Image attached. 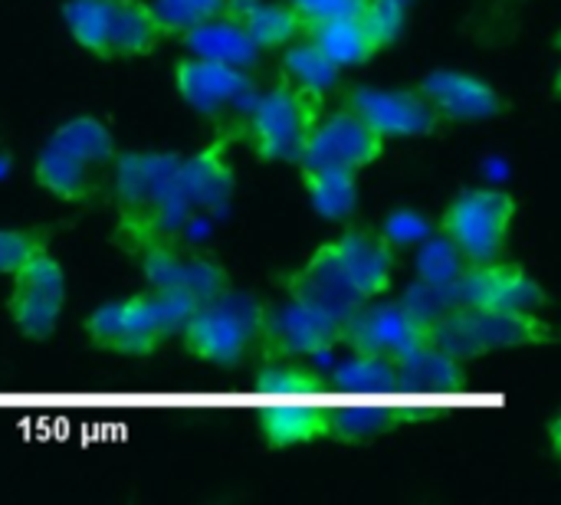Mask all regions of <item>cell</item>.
I'll return each instance as SVG.
<instances>
[{"mask_svg":"<svg viewBox=\"0 0 561 505\" xmlns=\"http://www.w3.org/2000/svg\"><path fill=\"white\" fill-rule=\"evenodd\" d=\"M181 154L164 151H128L115 158V204H118V240L122 246L145 253L174 237L194 220L178 187Z\"/></svg>","mask_w":561,"mask_h":505,"instance_id":"6da1fadb","label":"cell"},{"mask_svg":"<svg viewBox=\"0 0 561 505\" xmlns=\"http://www.w3.org/2000/svg\"><path fill=\"white\" fill-rule=\"evenodd\" d=\"M115 138L112 131L92 118L79 115L62 122L33 161L36 184L66 204L92 200L102 191L105 174L115 164Z\"/></svg>","mask_w":561,"mask_h":505,"instance_id":"7a4b0ae2","label":"cell"},{"mask_svg":"<svg viewBox=\"0 0 561 505\" xmlns=\"http://www.w3.org/2000/svg\"><path fill=\"white\" fill-rule=\"evenodd\" d=\"M325 99L293 85L286 76L276 79L266 92H256L247 112V138L260 161L299 164L309 131L322 118Z\"/></svg>","mask_w":561,"mask_h":505,"instance_id":"3957f363","label":"cell"},{"mask_svg":"<svg viewBox=\"0 0 561 505\" xmlns=\"http://www.w3.org/2000/svg\"><path fill=\"white\" fill-rule=\"evenodd\" d=\"M556 332L529 309L486 312V309H450L431 322V345L454 361H473L503 348L546 345Z\"/></svg>","mask_w":561,"mask_h":505,"instance_id":"277c9868","label":"cell"},{"mask_svg":"<svg viewBox=\"0 0 561 505\" xmlns=\"http://www.w3.org/2000/svg\"><path fill=\"white\" fill-rule=\"evenodd\" d=\"M263 315H266L263 302L230 289L227 296L194 309V315L181 329L184 348L207 365L237 368L253 352H260Z\"/></svg>","mask_w":561,"mask_h":505,"instance_id":"5b68a950","label":"cell"},{"mask_svg":"<svg viewBox=\"0 0 561 505\" xmlns=\"http://www.w3.org/2000/svg\"><path fill=\"white\" fill-rule=\"evenodd\" d=\"M516 220V197L500 187H470L454 197L440 217V233L467 263L496 260Z\"/></svg>","mask_w":561,"mask_h":505,"instance_id":"8992f818","label":"cell"},{"mask_svg":"<svg viewBox=\"0 0 561 505\" xmlns=\"http://www.w3.org/2000/svg\"><path fill=\"white\" fill-rule=\"evenodd\" d=\"M85 335L95 348L125 355V358H148L158 352L164 338H171L151 289L141 296L99 306L85 319Z\"/></svg>","mask_w":561,"mask_h":505,"instance_id":"52a82bcc","label":"cell"},{"mask_svg":"<svg viewBox=\"0 0 561 505\" xmlns=\"http://www.w3.org/2000/svg\"><path fill=\"white\" fill-rule=\"evenodd\" d=\"M62 306H66V273L59 260L49 250H43L23 269L13 273L7 312L23 338L46 342L59 325Z\"/></svg>","mask_w":561,"mask_h":505,"instance_id":"ba28073f","label":"cell"},{"mask_svg":"<svg viewBox=\"0 0 561 505\" xmlns=\"http://www.w3.org/2000/svg\"><path fill=\"white\" fill-rule=\"evenodd\" d=\"M174 85L194 112L214 122L247 118L256 99V82L247 76V69L201 59V56L181 59L174 66Z\"/></svg>","mask_w":561,"mask_h":505,"instance_id":"9c48e42d","label":"cell"},{"mask_svg":"<svg viewBox=\"0 0 561 505\" xmlns=\"http://www.w3.org/2000/svg\"><path fill=\"white\" fill-rule=\"evenodd\" d=\"M431 342V325L408 309L404 302L391 306H362L342 332V345H348L358 358L394 361Z\"/></svg>","mask_w":561,"mask_h":505,"instance_id":"30bf717a","label":"cell"},{"mask_svg":"<svg viewBox=\"0 0 561 505\" xmlns=\"http://www.w3.org/2000/svg\"><path fill=\"white\" fill-rule=\"evenodd\" d=\"M450 296L457 309H486V312H513L529 309L536 312L546 306L542 286L519 266V263H470L450 283Z\"/></svg>","mask_w":561,"mask_h":505,"instance_id":"8fae6325","label":"cell"},{"mask_svg":"<svg viewBox=\"0 0 561 505\" xmlns=\"http://www.w3.org/2000/svg\"><path fill=\"white\" fill-rule=\"evenodd\" d=\"M286 292L293 302L306 306V309H316V312H325L339 322H348L362 306V292L355 289L342 256H339V246L335 240L322 243L289 279H286Z\"/></svg>","mask_w":561,"mask_h":505,"instance_id":"7c38bea8","label":"cell"},{"mask_svg":"<svg viewBox=\"0 0 561 505\" xmlns=\"http://www.w3.org/2000/svg\"><path fill=\"white\" fill-rule=\"evenodd\" d=\"M345 108L388 138H421L444 125L437 108L417 89H371L358 85L345 95Z\"/></svg>","mask_w":561,"mask_h":505,"instance_id":"4fadbf2b","label":"cell"},{"mask_svg":"<svg viewBox=\"0 0 561 505\" xmlns=\"http://www.w3.org/2000/svg\"><path fill=\"white\" fill-rule=\"evenodd\" d=\"M141 269L148 279V289H178L191 296L197 306L214 302L233 289L230 273L204 256V253H184L174 243H158L141 253Z\"/></svg>","mask_w":561,"mask_h":505,"instance_id":"5bb4252c","label":"cell"},{"mask_svg":"<svg viewBox=\"0 0 561 505\" xmlns=\"http://www.w3.org/2000/svg\"><path fill=\"white\" fill-rule=\"evenodd\" d=\"M381 154H385V138L371 125H365L355 112L342 108L316 122L299 164H329L358 174L362 168L375 164Z\"/></svg>","mask_w":561,"mask_h":505,"instance_id":"9a60e30c","label":"cell"},{"mask_svg":"<svg viewBox=\"0 0 561 505\" xmlns=\"http://www.w3.org/2000/svg\"><path fill=\"white\" fill-rule=\"evenodd\" d=\"M342 332L345 322L306 309L299 302L270 309L263 315V345L270 355H286V358H299V355H325L335 345H342Z\"/></svg>","mask_w":561,"mask_h":505,"instance_id":"2e32d148","label":"cell"},{"mask_svg":"<svg viewBox=\"0 0 561 505\" xmlns=\"http://www.w3.org/2000/svg\"><path fill=\"white\" fill-rule=\"evenodd\" d=\"M417 92L437 108L444 122H490L506 112V95L480 76L457 69H434Z\"/></svg>","mask_w":561,"mask_h":505,"instance_id":"e0dca14e","label":"cell"},{"mask_svg":"<svg viewBox=\"0 0 561 505\" xmlns=\"http://www.w3.org/2000/svg\"><path fill=\"white\" fill-rule=\"evenodd\" d=\"M227 148H230V135H220L217 141H210L201 151L178 161V187H181V197H184L191 217L227 210L233 187H237Z\"/></svg>","mask_w":561,"mask_h":505,"instance_id":"ac0fdd59","label":"cell"},{"mask_svg":"<svg viewBox=\"0 0 561 505\" xmlns=\"http://www.w3.org/2000/svg\"><path fill=\"white\" fill-rule=\"evenodd\" d=\"M184 49L191 56H201V59H214V62H227V66H237V69H253L256 59H260V46L250 39V33L227 20L224 13L210 16V20H201L194 26H187L184 33H178Z\"/></svg>","mask_w":561,"mask_h":505,"instance_id":"d6986e66","label":"cell"},{"mask_svg":"<svg viewBox=\"0 0 561 505\" xmlns=\"http://www.w3.org/2000/svg\"><path fill=\"white\" fill-rule=\"evenodd\" d=\"M227 20L240 23L260 49H276L306 33V20L289 3L276 0H224Z\"/></svg>","mask_w":561,"mask_h":505,"instance_id":"ffe728a7","label":"cell"},{"mask_svg":"<svg viewBox=\"0 0 561 505\" xmlns=\"http://www.w3.org/2000/svg\"><path fill=\"white\" fill-rule=\"evenodd\" d=\"M306 39H312L339 69L348 66H362L368 62L375 53H381L368 33V26L362 23V16H332V20H316L306 23Z\"/></svg>","mask_w":561,"mask_h":505,"instance_id":"44dd1931","label":"cell"},{"mask_svg":"<svg viewBox=\"0 0 561 505\" xmlns=\"http://www.w3.org/2000/svg\"><path fill=\"white\" fill-rule=\"evenodd\" d=\"M299 181L325 220H345L352 217L358 204V177L348 168H329V164H299Z\"/></svg>","mask_w":561,"mask_h":505,"instance_id":"7402d4cb","label":"cell"},{"mask_svg":"<svg viewBox=\"0 0 561 505\" xmlns=\"http://www.w3.org/2000/svg\"><path fill=\"white\" fill-rule=\"evenodd\" d=\"M164 36L168 33L148 0H115V33H112L115 59L151 56Z\"/></svg>","mask_w":561,"mask_h":505,"instance_id":"603a6c76","label":"cell"},{"mask_svg":"<svg viewBox=\"0 0 561 505\" xmlns=\"http://www.w3.org/2000/svg\"><path fill=\"white\" fill-rule=\"evenodd\" d=\"M62 20L72 39L99 59H115V0H69L62 3Z\"/></svg>","mask_w":561,"mask_h":505,"instance_id":"cb8c5ba5","label":"cell"},{"mask_svg":"<svg viewBox=\"0 0 561 505\" xmlns=\"http://www.w3.org/2000/svg\"><path fill=\"white\" fill-rule=\"evenodd\" d=\"M279 76H286L293 85L325 99L339 85L342 69L312 39H306V43H296L283 53V72Z\"/></svg>","mask_w":561,"mask_h":505,"instance_id":"d4e9b609","label":"cell"},{"mask_svg":"<svg viewBox=\"0 0 561 505\" xmlns=\"http://www.w3.org/2000/svg\"><path fill=\"white\" fill-rule=\"evenodd\" d=\"M467 260L460 256V250L444 237H424L421 240V253H417V276L427 286H450L460 273H463Z\"/></svg>","mask_w":561,"mask_h":505,"instance_id":"484cf974","label":"cell"},{"mask_svg":"<svg viewBox=\"0 0 561 505\" xmlns=\"http://www.w3.org/2000/svg\"><path fill=\"white\" fill-rule=\"evenodd\" d=\"M408 7H411V0H368L365 3V10L358 16L368 26L378 49H388L391 43H398V36L404 33V23H408Z\"/></svg>","mask_w":561,"mask_h":505,"instance_id":"4316f807","label":"cell"},{"mask_svg":"<svg viewBox=\"0 0 561 505\" xmlns=\"http://www.w3.org/2000/svg\"><path fill=\"white\" fill-rule=\"evenodd\" d=\"M161 26L168 36H178L184 33L187 26L201 23V20H210L224 10V0H151Z\"/></svg>","mask_w":561,"mask_h":505,"instance_id":"83f0119b","label":"cell"},{"mask_svg":"<svg viewBox=\"0 0 561 505\" xmlns=\"http://www.w3.org/2000/svg\"><path fill=\"white\" fill-rule=\"evenodd\" d=\"M43 250H49V243L39 230H0V276H13Z\"/></svg>","mask_w":561,"mask_h":505,"instance_id":"f1b7e54d","label":"cell"},{"mask_svg":"<svg viewBox=\"0 0 561 505\" xmlns=\"http://www.w3.org/2000/svg\"><path fill=\"white\" fill-rule=\"evenodd\" d=\"M286 3L296 7V13L306 23H316V20H332V16H358L368 0H286Z\"/></svg>","mask_w":561,"mask_h":505,"instance_id":"f546056e","label":"cell"},{"mask_svg":"<svg viewBox=\"0 0 561 505\" xmlns=\"http://www.w3.org/2000/svg\"><path fill=\"white\" fill-rule=\"evenodd\" d=\"M381 233H385V240L398 250L401 243L424 240V237H427V223H424V217H421V214H411V210H408V214H394Z\"/></svg>","mask_w":561,"mask_h":505,"instance_id":"4dcf8cb0","label":"cell"}]
</instances>
